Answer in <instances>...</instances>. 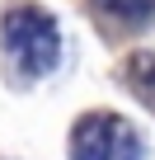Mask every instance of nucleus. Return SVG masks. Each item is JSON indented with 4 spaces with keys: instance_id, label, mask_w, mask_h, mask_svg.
Segmentation results:
<instances>
[{
    "instance_id": "nucleus-2",
    "label": "nucleus",
    "mask_w": 155,
    "mask_h": 160,
    "mask_svg": "<svg viewBox=\"0 0 155 160\" xmlns=\"http://www.w3.org/2000/svg\"><path fill=\"white\" fill-rule=\"evenodd\" d=\"M70 160H141V137L118 113H85L70 132Z\"/></svg>"
},
{
    "instance_id": "nucleus-1",
    "label": "nucleus",
    "mask_w": 155,
    "mask_h": 160,
    "mask_svg": "<svg viewBox=\"0 0 155 160\" xmlns=\"http://www.w3.org/2000/svg\"><path fill=\"white\" fill-rule=\"evenodd\" d=\"M0 42H5L10 61L24 75H47L61 61V33L56 19L42 14L38 5H10L5 19H0Z\"/></svg>"
},
{
    "instance_id": "nucleus-3",
    "label": "nucleus",
    "mask_w": 155,
    "mask_h": 160,
    "mask_svg": "<svg viewBox=\"0 0 155 160\" xmlns=\"http://www.w3.org/2000/svg\"><path fill=\"white\" fill-rule=\"evenodd\" d=\"M94 10L113 24H127V28H141L155 19V0H94Z\"/></svg>"
}]
</instances>
